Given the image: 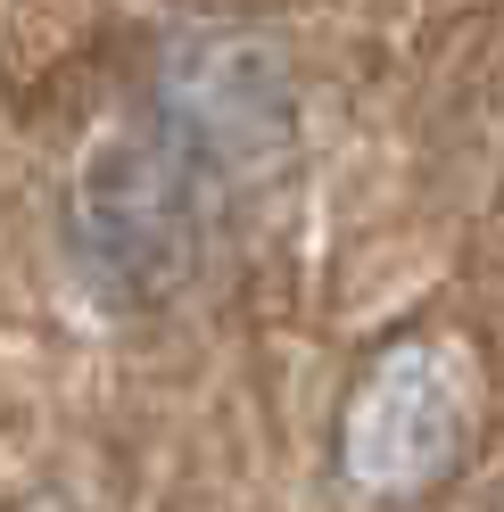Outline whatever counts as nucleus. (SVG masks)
<instances>
[{
  "label": "nucleus",
  "instance_id": "f257e3e1",
  "mask_svg": "<svg viewBox=\"0 0 504 512\" xmlns=\"http://www.w3.org/2000/svg\"><path fill=\"white\" fill-rule=\"evenodd\" d=\"M207 174L166 133H108L75 174V256L100 298L149 306L199 265Z\"/></svg>",
  "mask_w": 504,
  "mask_h": 512
},
{
  "label": "nucleus",
  "instance_id": "f03ea898",
  "mask_svg": "<svg viewBox=\"0 0 504 512\" xmlns=\"http://www.w3.org/2000/svg\"><path fill=\"white\" fill-rule=\"evenodd\" d=\"M480 413V372L463 339H397L364 364L339 413V471L364 496H422L438 488Z\"/></svg>",
  "mask_w": 504,
  "mask_h": 512
},
{
  "label": "nucleus",
  "instance_id": "7ed1b4c3",
  "mask_svg": "<svg viewBox=\"0 0 504 512\" xmlns=\"http://www.w3.org/2000/svg\"><path fill=\"white\" fill-rule=\"evenodd\" d=\"M157 133L207 182L281 157V141H290V67H281V50L257 34H224V25L166 42V58H157Z\"/></svg>",
  "mask_w": 504,
  "mask_h": 512
}]
</instances>
